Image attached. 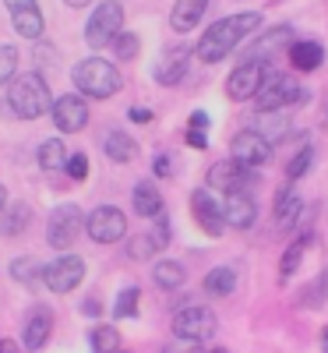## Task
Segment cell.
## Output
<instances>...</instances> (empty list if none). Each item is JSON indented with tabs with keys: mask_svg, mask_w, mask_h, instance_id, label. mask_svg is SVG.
I'll use <instances>...</instances> for the list:
<instances>
[{
	"mask_svg": "<svg viewBox=\"0 0 328 353\" xmlns=\"http://www.w3.org/2000/svg\"><path fill=\"white\" fill-rule=\"evenodd\" d=\"M156 251H163V248L156 244V237H152V233H141V237H131V244H127V254H131L134 261L152 258Z\"/></svg>",
	"mask_w": 328,
	"mask_h": 353,
	"instance_id": "34",
	"label": "cell"
},
{
	"mask_svg": "<svg viewBox=\"0 0 328 353\" xmlns=\"http://www.w3.org/2000/svg\"><path fill=\"white\" fill-rule=\"evenodd\" d=\"M304 251H307V237H300V241H293V244H289V251H286V254H283V261H279V272H283V279H289L296 269H300Z\"/></svg>",
	"mask_w": 328,
	"mask_h": 353,
	"instance_id": "32",
	"label": "cell"
},
{
	"mask_svg": "<svg viewBox=\"0 0 328 353\" xmlns=\"http://www.w3.org/2000/svg\"><path fill=\"white\" fill-rule=\"evenodd\" d=\"M121 25H124V8L116 4V0L99 4L96 14H88V25H85L88 46H110L116 36H121Z\"/></svg>",
	"mask_w": 328,
	"mask_h": 353,
	"instance_id": "6",
	"label": "cell"
},
{
	"mask_svg": "<svg viewBox=\"0 0 328 353\" xmlns=\"http://www.w3.org/2000/svg\"><path fill=\"white\" fill-rule=\"evenodd\" d=\"M229 156L247 170H258V166H265L268 159H272V145H268L258 131H240L229 141Z\"/></svg>",
	"mask_w": 328,
	"mask_h": 353,
	"instance_id": "11",
	"label": "cell"
},
{
	"mask_svg": "<svg viewBox=\"0 0 328 353\" xmlns=\"http://www.w3.org/2000/svg\"><path fill=\"white\" fill-rule=\"evenodd\" d=\"M131 201H134V212H138V216H145V219L163 216V194H159V188H156V184H148V181L134 184Z\"/></svg>",
	"mask_w": 328,
	"mask_h": 353,
	"instance_id": "21",
	"label": "cell"
},
{
	"mask_svg": "<svg viewBox=\"0 0 328 353\" xmlns=\"http://www.w3.org/2000/svg\"><path fill=\"white\" fill-rule=\"evenodd\" d=\"M300 209H304V201H300V191H293L289 184L279 191V198H276V223L279 226H289L296 216H300Z\"/></svg>",
	"mask_w": 328,
	"mask_h": 353,
	"instance_id": "25",
	"label": "cell"
},
{
	"mask_svg": "<svg viewBox=\"0 0 328 353\" xmlns=\"http://www.w3.org/2000/svg\"><path fill=\"white\" fill-rule=\"evenodd\" d=\"M170 170H173L170 166V156H156V173L159 176H170Z\"/></svg>",
	"mask_w": 328,
	"mask_h": 353,
	"instance_id": "43",
	"label": "cell"
},
{
	"mask_svg": "<svg viewBox=\"0 0 328 353\" xmlns=\"http://www.w3.org/2000/svg\"><path fill=\"white\" fill-rule=\"evenodd\" d=\"M311 163H314V149H311V145H304V149H300V152H296V156L289 159V166H286V176H289V181H296V176H304V173L311 170Z\"/></svg>",
	"mask_w": 328,
	"mask_h": 353,
	"instance_id": "36",
	"label": "cell"
},
{
	"mask_svg": "<svg viewBox=\"0 0 328 353\" xmlns=\"http://www.w3.org/2000/svg\"><path fill=\"white\" fill-rule=\"evenodd\" d=\"M85 230V216L78 205H61V209H53L50 223H46V244L64 251L78 241V233Z\"/></svg>",
	"mask_w": 328,
	"mask_h": 353,
	"instance_id": "8",
	"label": "cell"
},
{
	"mask_svg": "<svg viewBox=\"0 0 328 353\" xmlns=\"http://www.w3.org/2000/svg\"><path fill=\"white\" fill-rule=\"evenodd\" d=\"M74 85H78V92L88 96V99H110L121 92V71H116L110 61H103V57H88V61H81L74 71H71Z\"/></svg>",
	"mask_w": 328,
	"mask_h": 353,
	"instance_id": "2",
	"label": "cell"
},
{
	"mask_svg": "<svg viewBox=\"0 0 328 353\" xmlns=\"http://www.w3.org/2000/svg\"><path fill=\"white\" fill-rule=\"evenodd\" d=\"M163 353H208L201 343H187V339H181V343H170Z\"/></svg>",
	"mask_w": 328,
	"mask_h": 353,
	"instance_id": "39",
	"label": "cell"
},
{
	"mask_svg": "<svg viewBox=\"0 0 328 353\" xmlns=\"http://www.w3.org/2000/svg\"><path fill=\"white\" fill-rule=\"evenodd\" d=\"M251 184H258V173L240 166L236 159H223L208 170V188L216 191H226V194H236V191H247Z\"/></svg>",
	"mask_w": 328,
	"mask_h": 353,
	"instance_id": "9",
	"label": "cell"
},
{
	"mask_svg": "<svg viewBox=\"0 0 328 353\" xmlns=\"http://www.w3.org/2000/svg\"><path fill=\"white\" fill-rule=\"evenodd\" d=\"M8 103H11V110L21 117V121H36V117H43V113L50 110L53 96H50L43 74L32 71V74H18V78L11 81Z\"/></svg>",
	"mask_w": 328,
	"mask_h": 353,
	"instance_id": "3",
	"label": "cell"
},
{
	"mask_svg": "<svg viewBox=\"0 0 328 353\" xmlns=\"http://www.w3.org/2000/svg\"><path fill=\"white\" fill-rule=\"evenodd\" d=\"M265 74H268V64H240L226 78V96L229 99H254Z\"/></svg>",
	"mask_w": 328,
	"mask_h": 353,
	"instance_id": "15",
	"label": "cell"
},
{
	"mask_svg": "<svg viewBox=\"0 0 328 353\" xmlns=\"http://www.w3.org/2000/svg\"><path fill=\"white\" fill-rule=\"evenodd\" d=\"M191 209H194V219L198 226L208 233V237H219V233L226 230V219H223V205H216V198L208 194L205 188H198L191 194Z\"/></svg>",
	"mask_w": 328,
	"mask_h": 353,
	"instance_id": "16",
	"label": "cell"
},
{
	"mask_svg": "<svg viewBox=\"0 0 328 353\" xmlns=\"http://www.w3.org/2000/svg\"><path fill=\"white\" fill-rule=\"evenodd\" d=\"M233 286H236V272L226 269V265H223V269H212L205 276V293H208V297H229Z\"/></svg>",
	"mask_w": 328,
	"mask_h": 353,
	"instance_id": "27",
	"label": "cell"
},
{
	"mask_svg": "<svg viewBox=\"0 0 328 353\" xmlns=\"http://www.w3.org/2000/svg\"><path fill=\"white\" fill-rule=\"evenodd\" d=\"M0 353H21V346L14 339H0Z\"/></svg>",
	"mask_w": 328,
	"mask_h": 353,
	"instance_id": "44",
	"label": "cell"
},
{
	"mask_svg": "<svg viewBox=\"0 0 328 353\" xmlns=\"http://www.w3.org/2000/svg\"><path fill=\"white\" fill-rule=\"evenodd\" d=\"M307 96H311L307 88H300L289 74L268 68V74H265V81L258 88L254 103H258L261 113H272V110H283V106H293V103H307Z\"/></svg>",
	"mask_w": 328,
	"mask_h": 353,
	"instance_id": "4",
	"label": "cell"
},
{
	"mask_svg": "<svg viewBox=\"0 0 328 353\" xmlns=\"http://www.w3.org/2000/svg\"><path fill=\"white\" fill-rule=\"evenodd\" d=\"M81 311H85V314H99V304H96V301H85Z\"/></svg>",
	"mask_w": 328,
	"mask_h": 353,
	"instance_id": "45",
	"label": "cell"
},
{
	"mask_svg": "<svg viewBox=\"0 0 328 353\" xmlns=\"http://www.w3.org/2000/svg\"><path fill=\"white\" fill-rule=\"evenodd\" d=\"M85 230L96 244H116V241H124V233H127V216L116 209V205H99V209L88 212Z\"/></svg>",
	"mask_w": 328,
	"mask_h": 353,
	"instance_id": "7",
	"label": "cell"
},
{
	"mask_svg": "<svg viewBox=\"0 0 328 353\" xmlns=\"http://www.w3.org/2000/svg\"><path fill=\"white\" fill-rule=\"evenodd\" d=\"M152 279H156V286H163V290H181L184 279H187V272H184L181 261H159L156 269H152Z\"/></svg>",
	"mask_w": 328,
	"mask_h": 353,
	"instance_id": "26",
	"label": "cell"
},
{
	"mask_svg": "<svg viewBox=\"0 0 328 353\" xmlns=\"http://www.w3.org/2000/svg\"><path fill=\"white\" fill-rule=\"evenodd\" d=\"M286 43H296V36H293V28H289V25H276V28H268V32H265L258 43L244 46L240 64H268V61H272V57H276Z\"/></svg>",
	"mask_w": 328,
	"mask_h": 353,
	"instance_id": "12",
	"label": "cell"
},
{
	"mask_svg": "<svg viewBox=\"0 0 328 353\" xmlns=\"http://www.w3.org/2000/svg\"><path fill=\"white\" fill-rule=\"evenodd\" d=\"M64 170L71 173V181H85V176H88V156H68Z\"/></svg>",
	"mask_w": 328,
	"mask_h": 353,
	"instance_id": "38",
	"label": "cell"
},
{
	"mask_svg": "<svg viewBox=\"0 0 328 353\" xmlns=\"http://www.w3.org/2000/svg\"><path fill=\"white\" fill-rule=\"evenodd\" d=\"M138 286H127L121 297H116V304H113V318H134L138 314Z\"/></svg>",
	"mask_w": 328,
	"mask_h": 353,
	"instance_id": "35",
	"label": "cell"
},
{
	"mask_svg": "<svg viewBox=\"0 0 328 353\" xmlns=\"http://www.w3.org/2000/svg\"><path fill=\"white\" fill-rule=\"evenodd\" d=\"M321 339H325V350H328V329H325V336H321Z\"/></svg>",
	"mask_w": 328,
	"mask_h": 353,
	"instance_id": "48",
	"label": "cell"
},
{
	"mask_svg": "<svg viewBox=\"0 0 328 353\" xmlns=\"http://www.w3.org/2000/svg\"><path fill=\"white\" fill-rule=\"evenodd\" d=\"M103 149H106V156L113 159V163H131L134 156H138V141L131 138V134H124V131H110L106 138H103Z\"/></svg>",
	"mask_w": 328,
	"mask_h": 353,
	"instance_id": "23",
	"label": "cell"
},
{
	"mask_svg": "<svg viewBox=\"0 0 328 353\" xmlns=\"http://www.w3.org/2000/svg\"><path fill=\"white\" fill-rule=\"evenodd\" d=\"M191 128H194V131H205V128H208V113H201V110L191 113Z\"/></svg>",
	"mask_w": 328,
	"mask_h": 353,
	"instance_id": "42",
	"label": "cell"
},
{
	"mask_svg": "<svg viewBox=\"0 0 328 353\" xmlns=\"http://www.w3.org/2000/svg\"><path fill=\"white\" fill-rule=\"evenodd\" d=\"M50 332H53V311H50L46 304H36L32 311H28V318H25V336H21L25 350L39 353V350L46 346Z\"/></svg>",
	"mask_w": 328,
	"mask_h": 353,
	"instance_id": "17",
	"label": "cell"
},
{
	"mask_svg": "<svg viewBox=\"0 0 328 353\" xmlns=\"http://www.w3.org/2000/svg\"><path fill=\"white\" fill-rule=\"evenodd\" d=\"M258 134H261L268 145H276V141H283V138L289 134V121H286L279 110H272V113H258Z\"/></svg>",
	"mask_w": 328,
	"mask_h": 353,
	"instance_id": "24",
	"label": "cell"
},
{
	"mask_svg": "<svg viewBox=\"0 0 328 353\" xmlns=\"http://www.w3.org/2000/svg\"><path fill=\"white\" fill-rule=\"evenodd\" d=\"M223 219L236 230H247L254 226L258 219V201L247 194V191H236V194H226V205H223Z\"/></svg>",
	"mask_w": 328,
	"mask_h": 353,
	"instance_id": "18",
	"label": "cell"
},
{
	"mask_svg": "<svg viewBox=\"0 0 328 353\" xmlns=\"http://www.w3.org/2000/svg\"><path fill=\"white\" fill-rule=\"evenodd\" d=\"M43 269H46V265H39L36 258H14L11 261V279L14 283H21V286H36L39 279H43Z\"/></svg>",
	"mask_w": 328,
	"mask_h": 353,
	"instance_id": "28",
	"label": "cell"
},
{
	"mask_svg": "<svg viewBox=\"0 0 328 353\" xmlns=\"http://www.w3.org/2000/svg\"><path fill=\"white\" fill-rule=\"evenodd\" d=\"M289 61H293L296 71H318L321 61H325V50H321V43H314V39L293 43V46H289Z\"/></svg>",
	"mask_w": 328,
	"mask_h": 353,
	"instance_id": "22",
	"label": "cell"
},
{
	"mask_svg": "<svg viewBox=\"0 0 328 353\" xmlns=\"http://www.w3.org/2000/svg\"><path fill=\"white\" fill-rule=\"evenodd\" d=\"M187 61H191V50H187V46H170V50L159 57V64H156V81H159V85L184 81Z\"/></svg>",
	"mask_w": 328,
	"mask_h": 353,
	"instance_id": "19",
	"label": "cell"
},
{
	"mask_svg": "<svg viewBox=\"0 0 328 353\" xmlns=\"http://www.w3.org/2000/svg\"><path fill=\"white\" fill-rule=\"evenodd\" d=\"M116 353H124V350H116Z\"/></svg>",
	"mask_w": 328,
	"mask_h": 353,
	"instance_id": "50",
	"label": "cell"
},
{
	"mask_svg": "<svg viewBox=\"0 0 328 353\" xmlns=\"http://www.w3.org/2000/svg\"><path fill=\"white\" fill-rule=\"evenodd\" d=\"M28 223H32V209H28L25 201H18V205H11V212L0 219V230H4V237H18Z\"/></svg>",
	"mask_w": 328,
	"mask_h": 353,
	"instance_id": "30",
	"label": "cell"
},
{
	"mask_svg": "<svg viewBox=\"0 0 328 353\" xmlns=\"http://www.w3.org/2000/svg\"><path fill=\"white\" fill-rule=\"evenodd\" d=\"M131 121H138V124H148V121H152V110L134 106V110H131Z\"/></svg>",
	"mask_w": 328,
	"mask_h": 353,
	"instance_id": "41",
	"label": "cell"
},
{
	"mask_svg": "<svg viewBox=\"0 0 328 353\" xmlns=\"http://www.w3.org/2000/svg\"><path fill=\"white\" fill-rule=\"evenodd\" d=\"M81 279H85V261L78 254H61L57 261H50L43 269V283L53 293H71Z\"/></svg>",
	"mask_w": 328,
	"mask_h": 353,
	"instance_id": "10",
	"label": "cell"
},
{
	"mask_svg": "<svg viewBox=\"0 0 328 353\" xmlns=\"http://www.w3.org/2000/svg\"><path fill=\"white\" fill-rule=\"evenodd\" d=\"M121 350V332L113 325H96L92 329V353H116Z\"/></svg>",
	"mask_w": 328,
	"mask_h": 353,
	"instance_id": "31",
	"label": "cell"
},
{
	"mask_svg": "<svg viewBox=\"0 0 328 353\" xmlns=\"http://www.w3.org/2000/svg\"><path fill=\"white\" fill-rule=\"evenodd\" d=\"M219 329L216 311L212 307H201V304H187L173 314V336L176 339H187V343H205L212 339Z\"/></svg>",
	"mask_w": 328,
	"mask_h": 353,
	"instance_id": "5",
	"label": "cell"
},
{
	"mask_svg": "<svg viewBox=\"0 0 328 353\" xmlns=\"http://www.w3.org/2000/svg\"><path fill=\"white\" fill-rule=\"evenodd\" d=\"M39 166L43 170H64L68 166V145L61 138H50L39 145Z\"/></svg>",
	"mask_w": 328,
	"mask_h": 353,
	"instance_id": "29",
	"label": "cell"
},
{
	"mask_svg": "<svg viewBox=\"0 0 328 353\" xmlns=\"http://www.w3.org/2000/svg\"><path fill=\"white\" fill-rule=\"evenodd\" d=\"M4 4H8V11H11L14 32H18L21 39H39V36H43L46 21H43V11H39L36 0H4Z\"/></svg>",
	"mask_w": 328,
	"mask_h": 353,
	"instance_id": "14",
	"label": "cell"
},
{
	"mask_svg": "<svg viewBox=\"0 0 328 353\" xmlns=\"http://www.w3.org/2000/svg\"><path fill=\"white\" fill-rule=\"evenodd\" d=\"M50 113H53V124L61 128L64 134H78L85 124H88V103L81 96H57L50 103Z\"/></svg>",
	"mask_w": 328,
	"mask_h": 353,
	"instance_id": "13",
	"label": "cell"
},
{
	"mask_svg": "<svg viewBox=\"0 0 328 353\" xmlns=\"http://www.w3.org/2000/svg\"><path fill=\"white\" fill-rule=\"evenodd\" d=\"M205 8H208V0H176V4H173V14H170L173 32H191V28L201 21Z\"/></svg>",
	"mask_w": 328,
	"mask_h": 353,
	"instance_id": "20",
	"label": "cell"
},
{
	"mask_svg": "<svg viewBox=\"0 0 328 353\" xmlns=\"http://www.w3.org/2000/svg\"><path fill=\"white\" fill-rule=\"evenodd\" d=\"M187 145H191V149H205V145H208L205 131H194V128H187Z\"/></svg>",
	"mask_w": 328,
	"mask_h": 353,
	"instance_id": "40",
	"label": "cell"
},
{
	"mask_svg": "<svg viewBox=\"0 0 328 353\" xmlns=\"http://www.w3.org/2000/svg\"><path fill=\"white\" fill-rule=\"evenodd\" d=\"M64 4H71V8H88L92 0H64Z\"/></svg>",
	"mask_w": 328,
	"mask_h": 353,
	"instance_id": "46",
	"label": "cell"
},
{
	"mask_svg": "<svg viewBox=\"0 0 328 353\" xmlns=\"http://www.w3.org/2000/svg\"><path fill=\"white\" fill-rule=\"evenodd\" d=\"M258 25H261V14H258V11H244V14L219 18V21L201 36V43L194 46L198 61H201V64H219L223 57H229L236 46H240V43L254 32Z\"/></svg>",
	"mask_w": 328,
	"mask_h": 353,
	"instance_id": "1",
	"label": "cell"
},
{
	"mask_svg": "<svg viewBox=\"0 0 328 353\" xmlns=\"http://www.w3.org/2000/svg\"><path fill=\"white\" fill-rule=\"evenodd\" d=\"M18 71V50L14 46H0V85L11 81Z\"/></svg>",
	"mask_w": 328,
	"mask_h": 353,
	"instance_id": "37",
	"label": "cell"
},
{
	"mask_svg": "<svg viewBox=\"0 0 328 353\" xmlns=\"http://www.w3.org/2000/svg\"><path fill=\"white\" fill-rule=\"evenodd\" d=\"M4 205H8V191H4V184H0V212H4Z\"/></svg>",
	"mask_w": 328,
	"mask_h": 353,
	"instance_id": "47",
	"label": "cell"
},
{
	"mask_svg": "<svg viewBox=\"0 0 328 353\" xmlns=\"http://www.w3.org/2000/svg\"><path fill=\"white\" fill-rule=\"evenodd\" d=\"M208 353H229V350H208Z\"/></svg>",
	"mask_w": 328,
	"mask_h": 353,
	"instance_id": "49",
	"label": "cell"
},
{
	"mask_svg": "<svg viewBox=\"0 0 328 353\" xmlns=\"http://www.w3.org/2000/svg\"><path fill=\"white\" fill-rule=\"evenodd\" d=\"M110 46H113V53H116V61H134L138 50H141V39H138L134 32H121Z\"/></svg>",
	"mask_w": 328,
	"mask_h": 353,
	"instance_id": "33",
	"label": "cell"
}]
</instances>
